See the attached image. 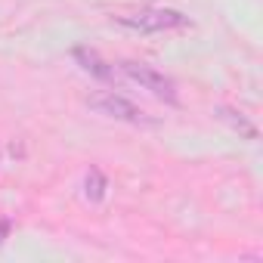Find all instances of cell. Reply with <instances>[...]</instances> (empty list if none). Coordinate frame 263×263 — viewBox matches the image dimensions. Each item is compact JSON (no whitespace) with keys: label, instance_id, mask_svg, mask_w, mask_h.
<instances>
[{"label":"cell","instance_id":"cell-1","mask_svg":"<svg viewBox=\"0 0 263 263\" xmlns=\"http://www.w3.org/2000/svg\"><path fill=\"white\" fill-rule=\"evenodd\" d=\"M118 25L143 31V34H164V31L189 28V16H183L180 10H167V7H146L140 13L118 16Z\"/></svg>","mask_w":263,"mask_h":263},{"label":"cell","instance_id":"cell-2","mask_svg":"<svg viewBox=\"0 0 263 263\" xmlns=\"http://www.w3.org/2000/svg\"><path fill=\"white\" fill-rule=\"evenodd\" d=\"M121 74L124 78H130L134 84H140L143 90H149L155 99H161V102H167V105H180V93H177V84H174V78H167L164 71H158V68H152V65H146V62H121Z\"/></svg>","mask_w":263,"mask_h":263},{"label":"cell","instance_id":"cell-3","mask_svg":"<svg viewBox=\"0 0 263 263\" xmlns=\"http://www.w3.org/2000/svg\"><path fill=\"white\" fill-rule=\"evenodd\" d=\"M90 108H96L99 115H108V118H115V121H127V124H155L143 108H137L130 99H124V96H118V93H93L90 99Z\"/></svg>","mask_w":263,"mask_h":263},{"label":"cell","instance_id":"cell-4","mask_svg":"<svg viewBox=\"0 0 263 263\" xmlns=\"http://www.w3.org/2000/svg\"><path fill=\"white\" fill-rule=\"evenodd\" d=\"M74 59H78V65L87 71V74H93L96 81H105V84H118V74H115V65H108L96 50H90V47H78L74 50Z\"/></svg>","mask_w":263,"mask_h":263},{"label":"cell","instance_id":"cell-5","mask_svg":"<svg viewBox=\"0 0 263 263\" xmlns=\"http://www.w3.org/2000/svg\"><path fill=\"white\" fill-rule=\"evenodd\" d=\"M105 189H108V183H105L102 171H99V167H90V171H87V177H84V198L96 204V201H102V198H105Z\"/></svg>","mask_w":263,"mask_h":263},{"label":"cell","instance_id":"cell-6","mask_svg":"<svg viewBox=\"0 0 263 263\" xmlns=\"http://www.w3.org/2000/svg\"><path fill=\"white\" fill-rule=\"evenodd\" d=\"M220 118H223V121H229V124H232L235 130H241L245 137H251V140L257 137V130H254V124H248V121H245L241 115H235V111H229V108H220Z\"/></svg>","mask_w":263,"mask_h":263},{"label":"cell","instance_id":"cell-7","mask_svg":"<svg viewBox=\"0 0 263 263\" xmlns=\"http://www.w3.org/2000/svg\"><path fill=\"white\" fill-rule=\"evenodd\" d=\"M7 232H10V217H0V241H4Z\"/></svg>","mask_w":263,"mask_h":263}]
</instances>
